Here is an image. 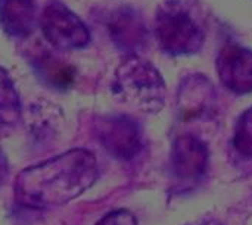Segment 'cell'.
Listing matches in <instances>:
<instances>
[{"instance_id":"6da1fadb","label":"cell","mask_w":252,"mask_h":225,"mask_svg":"<svg viewBox=\"0 0 252 225\" xmlns=\"http://www.w3.org/2000/svg\"><path fill=\"white\" fill-rule=\"evenodd\" d=\"M97 162L83 149L65 152L21 171L15 180V202L28 209H49L65 205L97 180Z\"/></svg>"},{"instance_id":"7a4b0ae2","label":"cell","mask_w":252,"mask_h":225,"mask_svg":"<svg viewBox=\"0 0 252 225\" xmlns=\"http://www.w3.org/2000/svg\"><path fill=\"white\" fill-rule=\"evenodd\" d=\"M155 37L168 55H193L205 43L204 19L193 4L185 0H167L157 10Z\"/></svg>"},{"instance_id":"3957f363","label":"cell","mask_w":252,"mask_h":225,"mask_svg":"<svg viewBox=\"0 0 252 225\" xmlns=\"http://www.w3.org/2000/svg\"><path fill=\"white\" fill-rule=\"evenodd\" d=\"M114 90L124 103L143 112L161 111L167 97L159 71L137 56H130L117 68Z\"/></svg>"},{"instance_id":"277c9868","label":"cell","mask_w":252,"mask_h":225,"mask_svg":"<svg viewBox=\"0 0 252 225\" xmlns=\"http://www.w3.org/2000/svg\"><path fill=\"white\" fill-rule=\"evenodd\" d=\"M40 24L46 40L58 50L83 49L90 41L86 24L62 1H49L43 9Z\"/></svg>"},{"instance_id":"5b68a950","label":"cell","mask_w":252,"mask_h":225,"mask_svg":"<svg viewBox=\"0 0 252 225\" xmlns=\"http://www.w3.org/2000/svg\"><path fill=\"white\" fill-rule=\"evenodd\" d=\"M97 139L102 147L120 161H131L142 150V130L127 115L105 116L97 122Z\"/></svg>"},{"instance_id":"8992f818","label":"cell","mask_w":252,"mask_h":225,"mask_svg":"<svg viewBox=\"0 0 252 225\" xmlns=\"http://www.w3.org/2000/svg\"><path fill=\"white\" fill-rule=\"evenodd\" d=\"M210 152L207 144L192 134L176 139L171 150V169L174 178L188 189H192L207 174Z\"/></svg>"},{"instance_id":"52a82bcc","label":"cell","mask_w":252,"mask_h":225,"mask_svg":"<svg viewBox=\"0 0 252 225\" xmlns=\"http://www.w3.org/2000/svg\"><path fill=\"white\" fill-rule=\"evenodd\" d=\"M112 43L123 52L137 53L148 43V28L142 15L131 6L114 9L106 21Z\"/></svg>"},{"instance_id":"ba28073f","label":"cell","mask_w":252,"mask_h":225,"mask_svg":"<svg viewBox=\"0 0 252 225\" xmlns=\"http://www.w3.org/2000/svg\"><path fill=\"white\" fill-rule=\"evenodd\" d=\"M217 72L233 93H252V50L239 44L224 46L217 57Z\"/></svg>"},{"instance_id":"9c48e42d","label":"cell","mask_w":252,"mask_h":225,"mask_svg":"<svg viewBox=\"0 0 252 225\" xmlns=\"http://www.w3.org/2000/svg\"><path fill=\"white\" fill-rule=\"evenodd\" d=\"M37 24L35 0H0V27L10 37H27Z\"/></svg>"},{"instance_id":"30bf717a","label":"cell","mask_w":252,"mask_h":225,"mask_svg":"<svg viewBox=\"0 0 252 225\" xmlns=\"http://www.w3.org/2000/svg\"><path fill=\"white\" fill-rule=\"evenodd\" d=\"M31 66L35 75L49 87L55 90H66L74 83V69L62 59L53 55L50 50H34L31 57Z\"/></svg>"},{"instance_id":"8fae6325","label":"cell","mask_w":252,"mask_h":225,"mask_svg":"<svg viewBox=\"0 0 252 225\" xmlns=\"http://www.w3.org/2000/svg\"><path fill=\"white\" fill-rule=\"evenodd\" d=\"M19 115V102L13 84L0 68V125L13 124Z\"/></svg>"},{"instance_id":"7c38bea8","label":"cell","mask_w":252,"mask_h":225,"mask_svg":"<svg viewBox=\"0 0 252 225\" xmlns=\"http://www.w3.org/2000/svg\"><path fill=\"white\" fill-rule=\"evenodd\" d=\"M233 146L242 156L252 158V108L245 111L238 119Z\"/></svg>"},{"instance_id":"4fadbf2b","label":"cell","mask_w":252,"mask_h":225,"mask_svg":"<svg viewBox=\"0 0 252 225\" xmlns=\"http://www.w3.org/2000/svg\"><path fill=\"white\" fill-rule=\"evenodd\" d=\"M96 225H137V220L133 212L127 209H118L106 214Z\"/></svg>"},{"instance_id":"5bb4252c","label":"cell","mask_w":252,"mask_h":225,"mask_svg":"<svg viewBox=\"0 0 252 225\" xmlns=\"http://www.w3.org/2000/svg\"><path fill=\"white\" fill-rule=\"evenodd\" d=\"M6 177H7V159L0 149V186L4 183Z\"/></svg>"},{"instance_id":"9a60e30c","label":"cell","mask_w":252,"mask_h":225,"mask_svg":"<svg viewBox=\"0 0 252 225\" xmlns=\"http://www.w3.org/2000/svg\"><path fill=\"white\" fill-rule=\"evenodd\" d=\"M193 225H221L220 223H217V221H204V223H198V224H193Z\"/></svg>"}]
</instances>
